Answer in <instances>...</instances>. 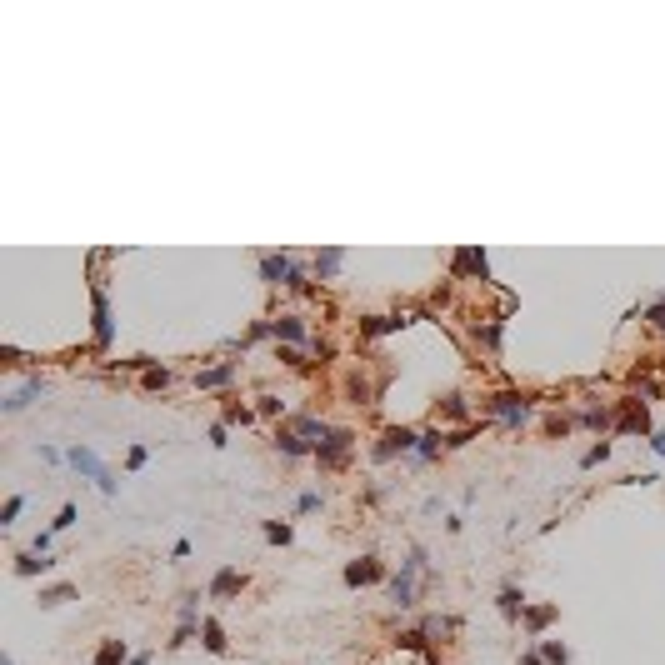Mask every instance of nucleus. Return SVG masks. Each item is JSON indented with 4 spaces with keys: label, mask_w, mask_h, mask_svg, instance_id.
Masks as SVG:
<instances>
[{
    "label": "nucleus",
    "mask_w": 665,
    "mask_h": 665,
    "mask_svg": "<svg viewBox=\"0 0 665 665\" xmlns=\"http://www.w3.org/2000/svg\"><path fill=\"white\" fill-rule=\"evenodd\" d=\"M495 420H506V425H520L525 415H530V396H520V391H501V396H490V401H480Z\"/></svg>",
    "instance_id": "nucleus-1"
},
{
    "label": "nucleus",
    "mask_w": 665,
    "mask_h": 665,
    "mask_svg": "<svg viewBox=\"0 0 665 665\" xmlns=\"http://www.w3.org/2000/svg\"><path fill=\"white\" fill-rule=\"evenodd\" d=\"M425 571V556H420V550H410V556H405V566H401V575L391 580V600L396 605H415V575Z\"/></svg>",
    "instance_id": "nucleus-2"
},
{
    "label": "nucleus",
    "mask_w": 665,
    "mask_h": 665,
    "mask_svg": "<svg viewBox=\"0 0 665 665\" xmlns=\"http://www.w3.org/2000/svg\"><path fill=\"white\" fill-rule=\"evenodd\" d=\"M71 465H75L80 475H90V480H95V485H100L105 495L116 490V480H110V470H105V465H100V460H95V456H90L85 446H71Z\"/></svg>",
    "instance_id": "nucleus-3"
},
{
    "label": "nucleus",
    "mask_w": 665,
    "mask_h": 665,
    "mask_svg": "<svg viewBox=\"0 0 665 665\" xmlns=\"http://www.w3.org/2000/svg\"><path fill=\"white\" fill-rule=\"evenodd\" d=\"M415 446H420V435L396 425V430H385V435H380V446H375V460H391V456H401V451H415Z\"/></svg>",
    "instance_id": "nucleus-4"
},
{
    "label": "nucleus",
    "mask_w": 665,
    "mask_h": 665,
    "mask_svg": "<svg viewBox=\"0 0 665 665\" xmlns=\"http://www.w3.org/2000/svg\"><path fill=\"white\" fill-rule=\"evenodd\" d=\"M346 451H350V430H330L325 440H315V460L320 465H341Z\"/></svg>",
    "instance_id": "nucleus-5"
},
{
    "label": "nucleus",
    "mask_w": 665,
    "mask_h": 665,
    "mask_svg": "<svg viewBox=\"0 0 665 665\" xmlns=\"http://www.w3.org/2000/svg\"><path fill=\"white\" fill-rule=\"evenodd\" d=\"M380 575H385V571H380L375 556H360V561L346 566V585H370V580H380Z\"/></svg>",
    "instance_id": "nucleus-6"
},
{
    "label": "nucleus",
    "mask_w": 665,
    "mask_h": 665,
    "mask_svg": "<svg viewBox=\"0 0 665 665\" xmlns=\"http://www.w3.org/2000/svg\"><path fill=\"white\" fill-rule=\"evenodd\" d=\"M291 270H295V265H291V255H265V260H260V275H265L270 286H286V281H291Z\"/></svg>",
    "instance_id": "nucleus-7"
},
{
    "label": "nucleus",
    "mask_w": 665,
    "mask_h": 665,
    "mask_svg": "<svg viewBox=\"0 0 665 665\" xmlns=\"http://www.w3.org/2000/svg\"><path fill=\"white\" fill-rule=\"evenodd\" d=\"M90 305H95V341L110 346V305H105V291L100 286L90 291Z\"/></svg>",
    "instance_id": "nucleus-8"
},
{
    "label": "nucleus",
    "mask_w": 665,
    "mask_h": 665,
    "mask_svg": "<svg viewBox=\"0 0 665 665\" xmlns=\"http://www.w3.org/2000/svg\"><path fill=\"white\" fill-rule=\"evenodd\" d=\"M456 270H470L475 281H490V260H485V250H460V255H456Z\"/></svg>",
    "instance_id": "nucleus-9"
},
{
    "label": "nucleus",
    "mask_w": 665,
    "mask_h": 665,
    "mask_svg": "<svg viewBox=\"0 0 665 665\" xmlns=\"http://www.w3.org/2000/svg\"><path fill=\"white\" fill-rule=\"evenodd\" d=\"M40 391H45V380H25V385H20V391H16V396L6 401V410H11V415H16V410H25V405H30V401H35Z\"/></svg>",
    "instance_id": "nucleus-10"
},
{
    "label": "nucleus",
    "mask_w": 665,
    "mask_h": 665,
    "mask_svg": "<svg viewBox=\"0 0 665 665\" xmlns=\"http://www.w3.org/2000/svg\"><path fill=\"white\" fill-rule=\"evenodd\" d=\"M501 616H506V621H520V616H525V595H520L515 585L501 590Z\"/></svg>",
    "instance_id": "nucleus-11"
},
{
    "label": "nucleus",
    "mask_w": 665,
    "mask_h": 665,
    "mask_svg": "<svg viewBox=\"0 0 665 665\" xmlns=\"http://www.w3.org/2000/svg\"><path fill=\"white\" fill-rule=\"evenodd\" d=\"M275 446H281L286 456H315V446H310V440H300L295 430H281V435H275Z\"/></svg>",
    "instance_id": "nucleus-12"
},
{
    "label": "nucleus",
    "mask_w": 665,
    "mask_h": 665,
    "mask_svg": "<svg viewBox=\"0 0 665 665\" xmlns=\"http://www.w3.org/2000/svg\"><path fill=\"white\" fill-rule=\"evenodd\" d=\"M621 430H650V415H645L640 401H630V405L621 410Z\"/></svg>",
    "instance_id": "nucleus-13"
},
{
    "label": "nucleus",
    "mask_w": 665,
    "mask_h": 665,
    "mask_svg": "<svg viewBox=\"0 0 665 665\" xmlns=\"http://www.w3.org/2000/svg\"><path fill=\"white\" fill-rule=\"evenodd\" d=\"M200 635H205V650H210V655H226L231 640H226V630H220L215 621H200Z\"/></svg>",
    "instance_id": "nucleus-14"
},
{
    "label": "nucleus",
    "mask_w": 665,
    "mask_h": 665,
    "mask_svg": "<svg viewBox=\"0 0 665 665\" xmlns=\"http://www.w3.org/2000/svg\"><path fill=\"white\" fill-rule=\"evenodd\" d=\"M275 336H281V341H305V320H295V315H281V320H275Z\"/></svg>",
    "instance_id": "nucleus-15"
},
{
    "label": "nucleus",
    "mask_w": 665,
    "mask_h": 665,
    "mask_svg": "<svg viewBox=\"0 0 665 665\" xmlns=\"http://www.w3.org/2000/svg\"><path fill=\"white\" fill-rule=\"evenodd\" d=\"M401 325H410L405 315H375V320H365L360 330H365V336H385V330H401Z\"/></svg>",
    "instance_id": "nucleus-16"
},
{
    "label": "nucleus",
    "mask_w": 665,
    "mask_h": 665,
    "mask_svg": "<svg viewBox=\"0 0 665 665\" xmlns=\"http://www.w3.org/2000/svg\"><path fill=\"white\" fill-rule=\"evenodd\" d=\"M240 585H245V580H240V575H236V571H220V575H215V580H210V595H220V600H226V595H236V590H240Z\"/></svg>",
    "instance_id": "nucleus-17"
},
{
    "label": "nucleus",
    "mask_w": 665,
    "mask_h": 665,
    "mask_svg": "<svg viewBox=\"0 0 665 665\" xmlns=\"http://www.w3.org/2000/svg\"><path fill=\"white\" fill-rule=\"evenodd\" d=\"M231 375H236L231 365H215V370H200V375H195V385H200V391H215V385H226Z\"/></svg>",
    "instance_id": "nucleus-18"
},
{
    "label": "nucleus",
    "mask_w": 665,
    "mask_h": 665,
    "mask_svg": "<svg viewBox=\"0 0 665 665\" xmlns=\"http://www.w3.org/2000/svg\"><path fill=\"white\" fill-rule=\"evenodd\" d=\"M540 660H545V665H571V650H566L561 640H540Z\"/></svg>",
    "instance_id": "nucleus-19"
},
{
    "label": "nucleus",
    "mask_w": 665,
    "mask_h": 665,
    "mask_svg": "<svg viewBox=\"0 0 665 665\" xmlns=\"http://www.w3.org/2000/svg\"><path fill=\"white\" fill-rule=\"evenodd\" d=\"M556 621V605H525V626L530 630H540V626H550Z\"/></svg>",
    "instance_id": "nucleus-20"
},
{
    "label": "nucleus",
    "mask_w": 665,
    "mask_h": 665,
    "mask_svg": "<svg viewBox=\"0 0 665 665\" xmlns=\"http://www.w3.org/2000/svg\"><path fill=\"white\" fill-rule=\"evenodd\" d=\"M121 660H126V645H121V640H105V645L95 650V665H121Z\"/></svg>",
    "instance_id": "nucleus-21"
},
{
    "label": "nucleus",
    "mask_w": 665,
    "mask_h": 665,
    "mask_svg": "<svg viewBox=\"0 0 665 665\" xmlns=\"http://www.w3.org/2000/svg\"><path fill=\"white\" fill-rule=\"evenodd\" d=\"M341 270V250H320L315 255V275H336Z\"/></svg>",
    "instance_id": "nucleus-22"
},
{
    "label": "nucleus",
    "mask_w": 665,
    "mask_h": 665,
    "mask_svg": "<svg viewBox=\"0 0 665 665\" xmlns=\"http://www.w3.org/2000/svg\"><path fill=\"white\" fill-rule=\"evenodd\" d=\"M55 561H35V556H20L16 561V575H35V571H50Z\"/></svg>",
    "instance_id": "nucleus-23"
},
{
    "label": "nucleus",
    "mask_w": 665,
    "mask_h": 665,
    "mask_svg": "<svg viewBox=\"0 0 665 665\" xmlns=\"http://www.w3.org/2000/svg\"><path fill=\"white\" fill-rule=\"evenodd\" d=\"M435 446H440V430H425V435H420V446H415V456H420V460H430V456H435Z\"/></svg>",
    "instance_id": "nucleus-24"
},
{
    "label": "nucleus",
    "mask_w": 665,
    "mask_h": 665,
    "mask_svg": "<svg viewBox=\"0 0 665 665\" xmlns=\"http://www.w3.org/2000/svg\"><path fill=\"white\" fill-rule=\"evenodd\" d=\"M75 590L71 585H50V590H40V605H61V600H71Z\"/></svg>",
    "instance_id": "nucleus-25"
},
{
    "label": "nucleus",
    "mask_w": 665,
    "mask_h": 665,
    "mask_svg": "<svg viewBox=\"0 0 665 665\" xmlns=\"http://www.w3.org/2000/svg\"><path fill=\"white\" fill-rule=\"evenodd\" d=\"M165 385H171V370H145V391H165Z\"/></svg>",
    "instance_id": "nucleus-26"
},
{
    "label": "nucleus",
    "mask_w": 665,
    "mask_h": 665,
    "mask_svg": "<svg viewBox=\"0 0 665 665\" xmlns=\"http://www.w3.org/2000/svg\"><path fill=\"white\" fill-rule=\"evenodd\" d=\"M20 511H25V495H11V501H6V511H0V525H11Z\"/></svg>",
    "instance_id": "nucleus-27"
},
{
    "label": "nucleus",
    "mask_w": 665,
    "mask_h": 665,
    "mask_svg": "<svg viewBox=\"0 0 665 665\" xmlns=\"http://www.w3.org/2000/svg\"><path fill=\"white\" fill-rule=\"evenodd\" d=\"M265 540L286 545V540H291V525H286V520H270V525H265Z\"/></svg>",
    "instance_id": "nucleus-28"
},
{
    "label": "nucleus",
    "mask_w": 665,
    "mask_h": 665,
    "mask_svg": "<svg viewBox=\"0 0 665 665\" xmlns=\"http://www.w3.org/2000/svg\"><path fill=\"white\" fill-rule=\"evenodd\" d=\"M440 410H446L451 420H465V396H446V405H440Z\"/></svg>",
    "instance_id": "nucleus-29"
},
{
    "label": "nucleus",
    "mask_w": 665,
    "mask_h": 665,
    "mask_svg": "<svg viewBox=\"0 0 665 665\" xmlns=\"http://www.w3.org/2000/svg\"><path fill=\"white\" fill-rule=\"evenodd\" d=\"M645 320H650V325H655V330H665V295H660V300H655V305H650V310H645Z\"/></svg>",
    "instance_id": "nucleus-30"
},
{
    "label": "nucleus",
    "mask_w": 665,
    "mask_h": 665,
    "mask_svg": "<svg viewBox=\"0 0 665 665\" xmlns=\"http://www.w3.org/2000/svg\"><path fill=\"white\" fill-rule=\"evenodd\" d=\"M605 456H611V446H605V440H600V446H590V451H585V460H580V465H600Z\"/></svg>",
    "instance_id": "nucleus-31"
},
{
    "label": "nucleus",
    "mask_w": 665,
    "mask_h": 665,
    "mask_svg": "<svg viewBox=\"0 0 665 665\" xmlns=\"http://www.w3.org/2000/svg\"><path fill=\"white\" fill-rule=\"evenodd\" d=\"M66 525H75V506H61V515L50 520V530H66Z\"/></svg>",
    "instance_id": "nucleus-32"
},
{
    "label": "nucleus",
    "mask_w": 665,
    "mask_h": 665,
    "mask_svg": "<svg viewBox=\"0 0 665 665\" xmlns=\"http://www.w3.org/2000/svg\"><path fill=\"white\" fill-rule=\"evenodd\" d=\"M580 420H585V425H595V430H600V425H611V415H605V410H580Z\"/></svg>",
    "instance_id": "nucleus-33"
},
{
    "label": "nucleus",
    "mask_w": 665,
    "mask_h": 665,
    "mask_svg": "<svg viewBox=\"0 0 665 665\" xmlns=\"http://www.w3.org/2000/svg\"><path fill=\"white\" fill-rule=\"evenodd\" d=\"M260 415H275V410H281V401H275V396H260V405H255Z\"/></svg>",
    "instance_id": "nucleus-34"
},
{
    "label": "nucleus",
    "mask_w": 665,
    "mask_h": 665,
    "mask_svg": "<svg viewBox=\"0 0 665 665\" xmlns=\"http://www.w3.org/2000/svg\"><path fill=\"white\" fill-rule=\"evenodd\" d=\"M226 420H231V425H236V420L245 425V420H250V410H240V405H226Z\"/></svg>",
    "instance_id": "nucleus-35"
},
{
    "label": "nucleus",
    "mask_w": 665,
    "mask_h": 665,
    "mask_svg": "<svg viewBox=\"0 0 665 665\" xmlns=\"http://www.w3.org/2000/svg\"><path fill=\"white\" fill-rule=\"evenodd\" d=\"M650 446H655V456H665V430H655V435H650Z\"/></svg>",
    "instance_id": "nucleus-36"
},
{
    "label": "nucleus",
    "mask_w": 665,
    "mask_h": 665,
    "mask_svg": "<svg viewBox=\"0 0 665 665\" xmlns=\"http://www.w3.org/2000/svg\"><path fill=\"white\" fill-rule=\"evenodd\" d=\"M520 665H545V660H540V655H525V660H520Z\"/></svg>",
    "instance_id": "nucleus-37"
},
{
    "label": "nucleus",
    "mask_w": 665,
    "mask_h": 665,
    "mask_svg": "<svg viewBox=\"0 0 665 665\" xmlns=\"http://www.w3.org/2000/svg\"><path fill=\"white\" fill-rule=\"evenodd\" d=\"M0 665H16V660H11V655H6V660H0Z\"/></svg>",
    "instance_id": "nucleus-38"
}]
</instances>
